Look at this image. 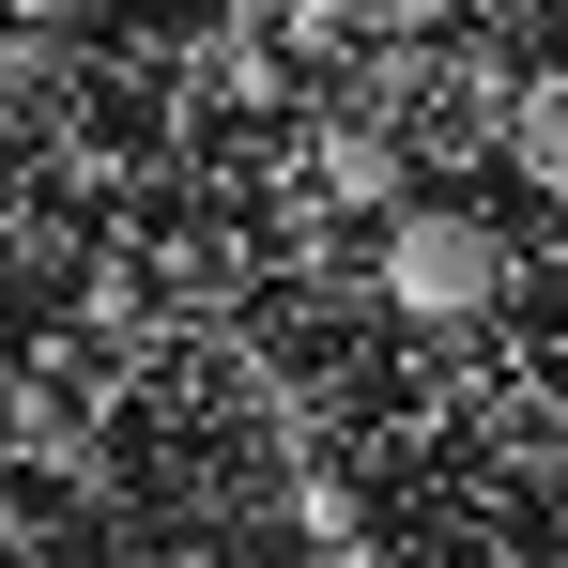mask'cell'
Returning <instances> with one entry per match:
<instances>
[{"mask_svg":"<svg viewBox=\"0 0 568 568\" xmlns=\"http://www.w3.org/2000/svg\"><path fill=\"white\" fill-rule=\"evenodd\" d=\"M384 307L399 323H491L507 307V231H476V215H384Z\"/></svg>","mask_w":568,"mask_h":568,"instance_id":"1","label":"cell"},{"mask_svg":"<svg viewBox=\"0 0 568 568\" xmlns=\"http://www.w3.org/2000/svg\"><path fill=\"white\" fill-rule=\"evenodd\" d=\"M307 185L354 200V215H399V139H384V123H323V139H307Z\"/></svg>","mask_w":568,"mask_h":568,"instance_id":"2","label":"cell"},{"mask_svg":"<svg viewBox=\"0 0 568 568\" xmlns=\"http://www.w3.org/2000/svg\"><path fill=\"white\" fill-rule=\"evenodd\" d=\"M523 154H538V170H554V185H568V93L538 108V123H523Z\"/></svg>","mask_w":568,"mask_h":568,"instance_id":"3","label":"cell"}]
</instances>
